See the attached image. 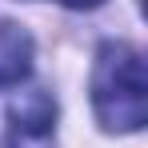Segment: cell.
Listing matches in <instances>:
<instances>
[{"label":"cell","mask_w":148,"mask_h":148,"mask_svg":"<svg viewBox=\"0 0 148 148\" xmlns=\"http://www.w3.org/2000/svg\"><path fill=\"white\" fill-rule=\"evenodd\" d=\"M56 140V104L44 88H28L8 108L4 148H52Z\"/></svg>","instance_id":"cell-2"},{"label":"cell","mask_w":148,"mask_h":148,"mask_svg":"<svg viewBox=\"0 0 148 148\" xmlns=\"http://www.w3.org/2000/svg\"><path fill=\"white\" fill-rule=\"evenodd\" d=\"M92 108L108 132H136L148 116L144 60L128 44H104L92 68Z\"/></svg>","instance_id":"cell-1"},{"label":"cell","mask_w":148,"mask_h":148,"mask_svg":"<svg viewBox=\"0 0 148 148\" xmlns=\"http://www.w3.org/2000/svg\"><path fill=\"white\" fill-rule=\"evenodd\" d=\"M60 4H68V8H92V4H100V0H60Z\"/></svg>","instance_id":"cell-4"},{"label":"cell","mask_w":148,"mask_h":148,"mask_svg":"<svg viewBox=\"0 0 148 148\" xmlns=\"http://www.w3.org/2000/svg\"><path fill=\"white\" fill-rule=\"evenodd\" d=\"M32 68V36L12 20H0V88H16Z\"/></svg>","instance_id":"cell-3"}]
</instances>
